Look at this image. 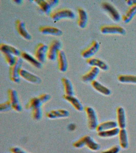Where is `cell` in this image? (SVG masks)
I'll list each match as a JSON object with an SVG mask.
<instances>
[{"mask_svg": "<svg viewBox=\"0 0 136 153\" xmlns=\"http://www.w3.org/2000/svg\"><path fill=\"white\" fill-rule=\"evenodd\" d=\"M23 63V59L21 57H17L15 64L9 66V78L14 83H19L20 82V71L22 68Z\"/></svg>", "mask_w": 136, "mask_h": 153, "instance_id": "cell-3", "label": "cell"}, {"mask_svg": "<svg viewBox=\"0 0 136 153\" xmlns=\"http://www.w3.org/2000/svg\"><path fill=\"white\" fill-rule=\"evenodd\" d=\"M48 46L42 43H40L36 45L34 51V57L40 63H43L47 58Z\"/></svg>", "mask_w": 136, "mask_h": 153, "instance_id": "cell-9", "label": "cell"}, {"mask_svg": "<svg viewBox=\"0 0 136 153\" xmlns=\"http://www.w3.org/2000/svg\"><path fill=\"white\" fill-rule=\"evenodd\" d=\"M100 70L96 67H91L89 71L82 75V81L85 82H91L95 81L100 72Z\"/></svg>", "mask_w": 136, "mask_h": 153, "instance_id": "cell-17", "label": "cell"}, {"mask_svg": "<svg viewBox=\"0 0 136 153\" xmlns=\"http://www.w3.org/2000/svg\"><path fill=\"white\" fill-rule=\"evenodd\" d=\"M20 77L30 83L39 84L42 82V79L39 76L22 68L20 71Z\"/></svg>", "mask_w": 136, "mask_h": 153, "instance_id": "cell-12", "label": "cell"}, {"mask_svg": "<svg viewBox=\"0 0 136 153\" xmlns=\"http://www.w3.org/2000/svg\"><path fill=\"white\" fill-rule=\"evenodd\" d=\"M119 144L123 149L128 148L129 141L127 132L125 129H120L119 134Z\"/></svg>", "mask_w": 136, "mask_h": 153, "instance_id": "cell-27", "label": "cell"}, {"mask_svg": "<svg viewBox=\"0 0 136 153\" xmlns=\"http://www.w3.org/2000/svg\"><path fill=\"white\" fill-rule=\"evenodd\" d=\"M88 121V126L91 130H96L98 125L96 112L93 108L87 106L85 108Z\"/></svg>", "mask_w": 136, "mask_h": 153, "instance_id": "cell-6", "label": "cell"}, {"mask_svg": "<svg viewBox=\"0 0 136 153\" xmlns=\"http://www.w3.org/2000/svg\"><path fill=\"white\" fill-rule=\"evenodd\" d=\"M100 48V43L96 41H94L88 48L82 51L81 56L87 59L91 58L98 51Z\"/></svg>", "mask_w": 136, "mask_h": 153, "instance_id": "cell-10", "label": "cell"}, {"mask_svg": "<svg viewBox=\"0 0 136 153\" xmlns=\"http://www.w3.org/2000/svg\"><path fill=\"white\" fill-rule=\"evenodd\" d=\"M91 85L94 89L103 95L109 96L111 94V91L109 88L96 80L92 81Z\"/></svg>", "mask_w": 136, "mask_h": 153, "instance_id": "cell-24", "label": "cell"}, {"mask_svg": "<svg viewBox=\"0 0 136 153\" xmlns=\"http://www.w3.org/2000/svg\"><path fill=\"white\" fill-rule=\"evenodd\" d=\"M136 15V4H134L129 7L125 14L123 16L122 19L125 23H129Z\"/></svg>", "mask_w": 136, "mask_h": 153, "instance_id": "cell-28", "label": "cell"}, {"mask_svg": "<svg viewBox=\"0 0 136 153\" xmlns=\"http://www.w3.org/2000/svg\"><path fill=\"white\" fill-rule=\"evenodd\" d=\"M32 118L34 120H40L43 117V111L42 107L37 108L31 110Z\"/></svg>", "mask_w": 136, "mask_h": 153, "instance_id": "cell-32", "label": "cell"}, {"mask_svg": "<svg viewBox=\"0 0 136 153\" xmlns=\"http://www.w3.org/2000/svg\"><path fill=\"white\" fill-rule=\"evenodd\" d=\"M50 17L54 22L59 21L64 19H74L76 17L73 11L69 8H63L51 12Z\"/></svg>", "mask_w": 136, "mask_h": 153, "instance_id": "cell-2", "label": "cell"}, {"mask_svg": "<svg viewBox=\"0 0 136 153\" xmlns=\"http://www.w3.org/2000/svg\"><path fill=\"white\" fill-rule=\"evenodd\" d=\"M61 82L64 87L65 94L67 95H74L73 85L70 80L67 78L63 77L61 79Z\"/></svg>", "mask_w": 136, "mask_h": 153, "instance_id": "cell-23", "label": "cell"}, {"mask_svg": "<svg viewBox=\"0 0 136 153\" xmlns=\"http://www.w3.org/2000/svg\"><path fill=\"white\" fill-rule=\"evenodd\" d=\"M0 50L2 53H9L12 54L16 57H19L21 56V51L15 47L5 43H1L0 44Z\"/></svg>", "mask_w": 136, "mask_h": 153, "instance_id": "cell-22", "label": "cell"}, {"mask_svg": "<svg viewBox=\"0 0 136 153\" xmlns=\"http://www.w3.org/2000/svg\"><path fill=\"white\" fill-rule=\"evenodd\" d=\"M62 44L58 39H54L48 46L47 58L51 61L57 59V55L59 50H61Z\"/></svg>", "mask_w": 136, "mask_h": 153, "instance_id": "cell-5", "label": "cell"}, {"mask_svg": "<svg viewBox=\"0 0 136 153\" xmlns=\"http://www.w3.org/2000/svg\"><path fill=\"white\" fill-rule=\"evenodd\" d=\"M117 123L114 121H108L98 124L96 129L98 132L117 128Z\"/></svg>", "mask_w": 136, "mask_h": 153, "instance_id": "cell-25", "label": "cell"}, {"mask_svg": "<svg viewBox=\"0 0 136 153\" xmlns=\"http://www.w3.org/2000/svg\"><path fill=\"white\" fill-rule=\"evenodd\" d=\"M20 57H21L22 59L27 61L34 68L38 69H40L42 68V63L39 62L35 57H33L28 53L25 51H21Z\"/></svg>", "mask_w": 136, "mask_h": 153, "instance_id": "cell-19", "label": "cell"}, {"mask_svg": "<svg viewBox=\"0 0 136 153\" xmlns=\"http://www.w3.org/2000/svg\"><path fill=\"white\" fill-rule=\"evenodd\" d=\"M86 62L91 67H96L104 71L108 70V65L100 59L93 57L87 59Z\"/></svg>", "mask_w": 136, "mask_h": 153, "instance_id": "cell-20", "label": "cell"}, {"mask_svg": "<svg viewBox=\"0 0 136 153\" xmlns=\"http://www.w3.org/2000/svg\"><path fill=\"white\" fill-rule=\"evenodd\" d=\"M46 117L50 119H56L64 118L70 117V113L68 110L65 109H58L52 110L46 114Z\"/></svg>", "mask_w": 136, "mask_h": 153, "instance_id": "cell-11", "label": "cell"}, {"mask_svg": "<svg viewBox=\"0 0 136 153\" xmlns=\"http://www.w3.org/2000/svg\"><path fill=\"white\" fill-rule=\"evenodd\" d=\"M78 19L77 24L81 28H85L88 25V13L83 8L79 7L77 8Z\"/></svg>", "mask_w": 136, "mask_h": 153, "instance_id": "cell-18", "label": "cell"}, {"mask_svg": "<svg viewBox=\"0 0 136 153\" xmlns=\"http://www.w3.org/2000/svg\"><path fill=\"white\" fill-rule=\"evenodd\" d=\"M47 1L52 8H54L58 5L59 2L58 0H47Z\"/></svg>", "mask_w": 136, "mask_h": 153, "instance_id": "cell-38", "label": "cell"}, {"mask_svg": "<svg viewBox=\"0 0 136 153\" xmlns=\"http://www.w3.org/2000/svg\"><path fill=\"white\" fill-rule=\"evenodd\" d=\"M117 113L118 126L120 129H125L126 126V117L123 108L121 106L118 107Z\"/></svg>", "mask_w": 136, "mask_h": 153, "instance_id": "cell-21", "label": "cell"}, {"mask_svg": "<svg viewBox=\"0 0 136 153\" xmlns=\"http://www.w3.org/2000/svg\"><path fill=\"white\" fill-rule=\"evenodd\" d=\"M3 54L6 62L9 66L15 64L16 62L17 57L9 53H3Z\"/></svg>", "mask_w": 136, "mask_h": 153, "instance_id": "cell-33", "label": "cell"}, {"mask_svg": "<svg viewBox=\"0 0 136 153\" xmlns=\"http://www.w3.org/2000/svg\"><path fill=\"white\" fill-rule=\"evenodd\" d=\"M102 8L109 14L112 20L115 22H118L121 20V15L116 9L111 4L107 2H104L101 4Z\"/></svg>", "mask_w": 136, "mask_h": 153, "instance_id": "cell-7", "label": "cell"}, {"mask_svg": "<svg viewBox=\"0 0 136 153\" xmlns=\"http://www.w3.org/2000/svg\"><path fill=\"white\" fill-rule=\"evenodd\" d=\"M135 4H136V0H134Z\"/></svg>", "mask_w": 136, "mask_h": 153, "instance_id": "cell-42", "label": "cell"}, {"mask_svg": "<svg viewBox=\"0 0 136 153\" xmlns=\"http://www.w3.org/2000/svg\"><path fill=\"white\" fill-rule=\"evenodd\" d=\"M120 129L117 127L98 132V136L101 137H113L119 134Z\"/></svg>", "mask_w": 136, "mask_h": 153, "instance_id": "cell-30", "label": "cell"}, {"mask_svg": "<svg viewBox=\"0 0 136 153\" xmlns=\"http://www.w3.org/2000/svg\"><path fill=\"white\" fill-rule=\"evenodd\" d=\"M7 93L9 98L8 100L11 104L12 109L16 112H22L23 108L20 102L17 91L15 89L10 88L8 90Z\"/></svg>", "mask_w": 136, "mask_h": 153, "instance_id": "cell-4", "label": "cell"}, {"mask_svg": "<svg viewBox=\"0 0 136 153\" xmlns=\"http://www.w3.org/2000/svg\"><path fill=\"white\" fill-rule=\"evenodd\" d=\"M44 105L39 96L31 98L25 105V108L27 110H31L33 109L42 107Z\"/></svg>", "mask_w": 136, "mask_h": 153, "instance_id": "cell-26", "label": "cell"}, {"mask_svg": "<svg viewBox=\"0 0 136 153\" xmlns=\"http://www.w3.org/2000/svg\"><path fill=\"white\" fill-rule=\"evenodd\" d=\"M85 146L92 151H97L100 148V145L89 135L83 136L73 143V146L77 149H80Z\"/></svg>", "mask_w": 136, "mask_h": 153, "instance_id": "cell-1", "label": "cell"}, {"mask_svg": "<svg viewBox=\"0 0 136 153\" xmlns=\"http://www.w3.org/2000/svg\"><path fill=\"white\" fill-rule=\"evenodd\" d=\"M12 109V105L9 100L2 102L0 104V111L1 112H6Z\"/></svg>", "mask_w": 136, "mask_h": 153, "instance_id": "cell-34", "label": "cell"}, {"mask_svg": "<svg viewBox=\"0 0 136 153\" xmlns=\"http://www.w3.org/2000/svg\"><path fill=\"white\" fill-rule=\"evenodd\" d=\"M58 68L62 73H65L68 70V64L67 58L65 52L63 50H59L57 57Z\"/></svg>", "mask_w": 136, "mask_h": 153, "instance_id": "cell-14", "label": "cell"}, {"mask_svg": "<svg viewBox=\"0 0 136 153\" xmlns=\"http://www.w3.org/2000/svg\"><path fill=\"white\" fill-rule=\"evenodd\" d=\"M100 31L104 34L125 35L126 32L124 27L117 25H104L101 26Z\"/></svg>", "mask_w": 136, "mask_h": 153, "instance_id": "cell-8", "label": "cell"}, {"mask_svg": "<svg viewBox=\"0 0 136 153\" xmlns=\"http://www.w3.org/2000/svg\"><path fill=\"white\" fill-rule=\"evenodd\" d=\"M118 79L122 83L136 84V75H121L118 76Z\"/></svg>", "mask_w": 136, "mask_h": 153, "instance_id": "cell-31", "label": "cell"}, {"mask_svg": "<svg viewBox=\"0 0 136 153\" xmlns=\"http://www.w3.org/2000/svg\"><path fill=\"white\" fill-rule=\"evenodd\" d=\"M63 98L67 102L71 104V106L79 112H81L83 110V106L79 99L74 95H67L64 94Z\"/></svg>", "mask_w": 136, "mask_h": 153, "instance_id": "cell-16", "label": "cell"}, {"mask_svg": "<svg viewBox=\"0 0 136 153\" xmlns=\"http://www.w3.org/2000/svg\"><path fill=\"white\" fill-rule=\"evenodd\" d=\"M40 33L44 35H48L59 36L63 34V31L58 27L50 26H43L39 28Z\"/></svg>", "mask_w": 136, "mask_h": 153, "instance_id": "cell-15", "label": "cell"}, {"mask_svg": "<svg viewBox=\"0 0 136 153\" xmlns=\"http://www.w3.org/2000/svg\"><path fill=\"white\" fill-rule=\"evenodd\" d=\"M126 3L127 5L129 6V7L135 4L134 0H128V1H126Z\"/></svg>", "mask_w": 136, "mask_h": 153, "instance_id": "cell-40", "label": "cell"}, {"mask_svg": "<svg viewBox=\"0 0 136 153\" xmlns=\"http://www.w3.org/2000/svg\"><path fill=\"white\" fill-rule=\"evenodd\" d=\"M39 8L46 14H50L52 12V7L50 6L47 0H36L34 1Z\"/></svg>", "mask_w": 136, "mask_h": 153, "instance_id": "cell-29", "label": "cell"}, {"mask_svg": "<svg viewBox=\"0 0 136 153\" xmlns=\"http://www.w3.org/2000/svg\"><path fill=\"white\" fill-rule=\"evenodd\" d=\"M15 27L19 34L25 39L27 40H30L32 37L26 28L25 24L23 21L17 19L15 22Z\"/></svg>", "mask_w": 136, "mask_h": 153, "instance_id": "cell-13", "label": "cell"}, {"mask_svg": "<svg viewBox=\"0 0 136 153\" xmlns=\"http://www.w3.org/2000/svg\"><path fill=\"white\" fill-rule=\"evenodd\" d=\"M120 151V147L118 146H115L107 150L103 151L101 153H119Z\"/></svg>", "mask_w": 136, "mask_h": 153, "instance_id": "cell-36", "label": "cell"}, {"mask_svg": "<svg viewBox=\"0 0 136 153\" xmlns=\"http://www.w3.org/2000/svg\"><path fill=\"white\" fill-rule=\"evenodd\" d=\"M38 96L41 99V101L44 104L48 102L51 99V95L48 93H43V94H40Z\"/></svg>", "mask_w": 136, "mask_h": 153, "instance_id": "cell-35", "label": "cell"}, {"mask_svg": "<svg viewBox=\"0 0 136 153\" xmlns=\"http://www.w3.org/2000/svg\"><path fill=\"white\" fill-rule=\"evenodd\" d=\"M13 2H15L16 4H21L23 2V1H22V0H15V1H13Z\"/></svg>", "mask_w": 136, "mask_h": 153, "instance_id": "cell-41", "label": "cell"}, {"mask_svg": "<svg viewBox=\"0 0 136 153\" xmlns=\"http://www.w3.org/2000/svg\"><path fill=\"white\" fill-rule=\"evenodd\" d=\"M67 128L69 131H75L76 128V126L74 123H71L68 124Z\"/></svg>", "mask_w": 136, "mask_h": 153, "instance_id": "cell-39", "label": "cell"}, {"mask_svg": "<svg viewBox=\"0 0 136 153\" xmlns=\"http://www.w3.org/2000/svg\"><path fill=\"white\" fill-rule=\"evenodd\" d=\"M10 151L11 153H27L23 149L17 146L12 147Z\"/></svg>", "mask_w": 136, "mask_h": 153, "instance_id": "cell-37", "label": "cell"}]
</instances>
